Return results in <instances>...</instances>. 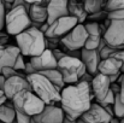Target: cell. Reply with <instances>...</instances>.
Instances as JSON below:
<instances>
[{
  "mask_svg": "<svg viewBox=\"0 0 124 123\" xmlns=\"http://www.w3.org/2000/svg\"><path fill=\"white\" fill-rule=\"evenodd\" d=\"M94 95L90 82L78 81L75 84H68L60 90L59 106L64 115L71 120H78L93 103Z\"/></svg>",
  "mask_w": 124,
  "mask_h": 123,
  "instance_id": "obj_1",
  "label": "cell"
},
{
  "mask_svg": "<svg viewBox=\"0 0 124 123\" xmlns=\"http://www.w3.org/2000/svg\"><path fill=\"white\" fill-rule=\"evenodd\" d=\"M45 35L38 28L29 27L24 32L16 35L17 47L22 56L38 57L46 49Z\"/></svg>",
  "mask_w": 124,
  "mask_h": 123,
  "instance_id": "obj_2",
  "label": "cell"
},
{
  "mask_svg": "<svg viewBox=\"0 0 124 123\" xmlns=\"http://www.w3.org/2000/svg\"><path fill=\"white\" fill-rule=\"evenodd\" d=\"M27 80L31 87V92L36 94L45 105H57L60 101V90L52 84L41 74L35 73L27 76Z\"/></svg>",
  "mask_w": 124,
  "mask_h": 123,
  "instance_id": "obj_3",
  "label": "cell"
},
{
  "mask_svg": "<svg viewBox=\"0 0 124 123\" xmlns=\"http://www.w3.org/2000/svg\"><path fill=\"white\" fill-rule=\"evenodd\" d=\"M11 103L13 105L15 111L30 116V117L40 114L45 107L43 101L31 90L18 92L17 94L13 95V98L11 99Z\"/></svg>",
  "mask_w": 124,
  "mask_h": 123,
  "instance_id": "obj_4",
  "label": "cell"
},
{
  "mask_svg": "<svg viewBox=\"0 0 124 123\" xmlns=\"http://www.w3.org/2000/svg\"><path fill=\"white\" fill-rule=\"evenodd\" d=\"M31 25V21L28 15V10L24 6L12 7L5 15L4 28L8 35H18Z\"/></svg>",
  "mask_w": 124,
  "mask_h": 123,
  "instance_id": "obj_5",
  "label": "cell"
},
{
  "mask_svg": "<svg viewBox=\"0 0 124 123\" xmlns=\"http://www.w3.org/2000/svg\"><path fill=\"white\" fill-rule=\"evenodd\" d=\"M57 69L62 74L63 81L65 84L77 83L80 77L87 71L81 59L74 58L66 54L57 62Z\"/></svg>",
  "mask_w": 124,
  "mask_h": 123,
  "instance_id": "obj_6",
  "label": "cell"
},
{
  "mask_svg": "<svg viewBox=\"0 0 124 123\" xmlns=\"http://www.w3.org/2000/svg\"><path fill=\"white\" fill-rule=\"evenodd\" d=\"M102 39L113 49H124V19H110Z\"/></svg>",
  "mask_w": 124,
  "mask_h": 123,
  "instance_id": "obj_7",
  "label": "cell"
},
{
  "mask_svg": "<svg viewBox=\"0 0 124 123\" xmlns=\"http://www.w3.org/2000/svg\"><path fill=\"white\" fill-rule=\"evenodd\" d=\"M76 24H78L77 19L71 16L60 17L55 21H53L51 24H48L47 30L45 32L46 39H62L64 35H66Z\"/></svg>",
  "mask_w": 124,
  "mask_h": 123,
  "instance_id": "obj_8",
  "label": "cell"
},
{
  "mask_svg": "<svg viewBox=\"0 0 124 123\" xmlns=\"http://www.w3.org/2000/svg\"><path fill=\"white\" fill-rule=\"evenodd\" d=\"M87 30L83 24H76L66 35H64L60 39V43L64 46L66 51H78L84 47V43L87 41Z\"/></svg>",
  "mask_w": 124,
  "mask_h": 123,
  "instance_id": "obj_9",
  "label": "cell"
},
{
  "mask_svg": "<svg viewBox=\"0 0 124 123\" xmlns=\"http://www.w3.org/2000/svg\"><path fill=\"white\" fill-rule=\"evenodd\" d=\"M64 111L58 105H45L40 114L33 116L30 123H63Z\"/></svg>",
  "mask_w": 124,
  "mask_h": 123,
  "instance_id": "obj_10",
  "label": "cell"
},
{
  "mask_svg": "<svg viewBox=\"0 0 124 123\" xmlns=\"http://www.w3.org/2000/svg\"><path fill=\"white\" fill-rule=\"evenodd\" d=\"M21 90H31V87L27 80V76L23 74H19L17 76L10 77L5 81L4 86V95L6 97L7 100H11L15 94H17Z\"/></svg>",
  "mask_w": 124,
  "mask_h": 123,
  "instance_id": "obj_11",
  "label": "cell"
},
{
  "mask_svg": "<svg viewBox=\"0 0 124 123\" xmlns=\"http://www.w3.org/2000/svg\"><path fill=\"white\" fill-rule=\"evenodd\" d=\"M80 120L84 123H110L112 117L107 114L104 106L98 103H92L89 109L81 115Z\"/></svg>",
  "mask_w": 124,
  "mask_h": 123,
  "instance_id": "obj_12",
  "label": "cell"
},
{
  "mask_svg": "<svg viewBox=\"0 0 124 123\" xmlns=\"http://www.w3.org/2000/svg\"><path fill=\"white\" fill-rule=\"evenodd\" d=\"M84 28L87 30V41L84 43V48L87 49H96L100 40L102 39V35L106 30L104 25H100L98 22H89L84 24Z\"/></svg>",
  "mask_w": 124,
  "mask_h": 123,
  "instance_id": "obj_13",
  "label": "cell"
},
{
  "mask_svg": "<svg viewBox=\"0 0 124 123\" xmlns=\"http://www.w3.org/2000/svg\"><path fill=\"white\" fill-rule=\"evenodd\" d=\"M90 86H92V92H93L94 99L96 100L98 104H100L105 99L107 93L110 92L111 82L107 76L96 74L95 76H93V79L90 81Z\"/></svg>",
  "mask_w": 124,
  "mask_h": 123,
  "instance_id": "obj_14",
  "label": "cell"
},
{
  "mask_svg": "<svg viewBox=\"0 0 124 123\" xmlns=\"http://www.w3.org/2000/svg\"><path fill=\"white\" fill-rule=\"evenodd\" d=\"M29 62L34 66L36 73H41L49 69H57V59L54 58L49 48H46L38 57H31Z\"/></svg>",
  "mask_w": 124,
  "mask_h": 123,
  "instance_id": "obj_15",
  "label": "cell"
},
{
  "mask_svg": "<svg viewBox=\"0 0 124 123\" xmlns=\"http://www.w3.org/2000/svg\"><path fill=\"white\" fill-rule=\"evenodd\" d=\"M68 1L69 0H49L48 4L46 5V10H47V22L46 23L51 24L53 21L60 17L69 16Z\"/></svg>",
  "mask_w": 124,
  "mask_h": 123,
  "instance_id": "obj_16",
  "label": "cell"
},
{
  "mask_svg": "<svg viewBox=\"0 0 124 123\" xmlns=\"http://www.w3.org/2000/svg\"><path fill=\"white\" fill-rule=\"evenodd\" d=\"M81 60L85 66L87 73H89L93 76L98 74V65L101 58L96 49H87L84 47L81 48Z\"/></svg>",
  "mask_w": 124,
  "mask_h": 123,
  "instance_id": "obj_17",
  "label": "cell"
},
{
  "mask_svg": "<svg viewBox=\"0 0 124 123\" xmlns=\"http://www.w3.org/2000/svg\"><path fill=\"white\" fill-rule=\"evenodd\" d=\"M122 60L116 57H108L106 59H101L98 65V74L105 75L107 77H112L115 75L121 74Z\"/></svg>",
  "mask_w": 124,
  "mask_h": 123,
  "instance_id": "obj_18",
  "label": "cell"
},
{
  "mask_svg": "<svg viewBox=\"0 0 124 123\" xmlns=\"http://www.w3.org/2000/svg\"><path fill=\"white\" fill-rule=\"evenodd\" d=\"M19 54H21V52L17 46L7 45V46H4L2 48H0V70L6 66L13 68L16 59Z\"/></svg>",
  "mask_w": 124,
  "mask_h": 123,
  "instance_id": "obj_19",
  "label": "cell"
},
{
  "mask_svg": "<svg viewBox=\"0 0 124 123\" xmlns=\"http://www.w3.org/2000/svg\"><path fill=\"white\" fill-rule=\"evenodd\" d=\"M29 18L33 23H46L47 22V10L45 4H34L29 6L28 10Z\"/></svg>",
  "mask_w": 124,
  "mask_h": 123,
  "instance_id": "obj_20",
  "label": "cell"
},
{
  "mask_svg": "<svg viewBox=\"0 0 124 123\" xmlns=\"http://www.w3.org/2000/svg\"><path fill=\"white\" fill-rule=\"evenodd\" d=\"M68 11H69V16L76 18L80 24H82L88 17V13L85 12L83 4L78 2L77 0H69L68 1Z\"/></svg>",
  "mask_w": 124,
  "mask_h": 123,
  "instance_id": "obj_21",
  "label": "cell"
},
{
  "mask_svg": "<svg viewBox=\"0 0 124 123\" xmlns=\"http://www.w3.org/2000/svg\"><path fill=\"white\" fill-rule=\"evenodd\" d=\"M39 74H41L43 77H46V79L51 82L52 84H54L59 90H62V89L66 86V84L64 83V81H63L62 74L59 73V70H58V69H49V70H45V71H41V73H39Z\"/></svg>",
  "mask_w": 124,
  "mask_h": 123,
  "instance_id": "obj_22",
  "label": "cell"
},
{
  "mask_svg": "<svg viewBox=\"0 0 124 123\" xmlns=\"http://www.w3.org/2000/svg\"><path fill=\"white\" fill-rule=\"evenodd\" d=\"M16 120V111L11 100H6L2 105H0V121L1 122H13Z\"/></svg>",
  "mask_w": 124,
  "mask_h": 123,
  "instance_id": "obj_23",
  "label": "cell"
},
{
  "mask_svg": "<svg viewBox=\"0 0 124 123\" xmlns=\"http://www.w3.org/2000/svg\"><path fill=\"white\" fill-rule=\"evenodd\" d=\"M83 7L88 15L96 13L101 10H104L105 0H83Z\"/></svg>",
  "mask_w": 124,
  "mask_h": 123,
  "instance_id": "obj_24",
  "label": "cell"
},
{
  "mask_svg": "<svg viewBox=\"0 0 124 123\" xmlns=\"http://www.w3.org/2000/svg\"><path fill=\"white\" fill-rule=\"evenodd\" d=\"M96 51H98V53H99V56H100L101 59H106V58H108V57H112V54H113L117 49H113V48H111L110 46H107L105 40L101 39L99 46H98V48H96Z\"/></svg>",
  "mask_w": 124,
  "mask_h": 123,
  "instance_id": "obj_25",
  "label": "cell"
},
{
  "mask_svg": "<svg viewBox=\"0 0 124 123\" xmlns=\"http://www.w3.org/2000/svg\"><path fill=\"white\" fill-rule=\"evenodd\" d=\"M124 8V0H107L104 4V10L106 12L119 11Z\"/></svg>",
  "mask_w": 124,
  "mask_h": 123,
  "instance_id": "obj_26",
  "label": "cell"
},
{
  "mask_svg": "<svg viewBox=\"0 0 124 123\" xmlns=\"http://www.w3.org/2000/svg\"><path fill=\"white\" fill-rule=\"evenodd\" d=\"M113 114L116 116V118L121 120L124 117V103L121 100L119 95L116 94L115 95V101H113Z\"/></svg>",
  "mask_w": 124,
  "mask_h": 123,
  "instance_id": "obj_27",
  "label": "cell"
},
{
  "mask_svg": "<svg viewBox=\"0 0 124 123\" xmlns=\"http://www.w3.org/2000/svg\"><path fill=\"white\" fill-rule=\"evenodd\" d=\"M0 74L7 80V79H10V77H13V76H17V75H19L21 73L19 71H17V70H15L13 68H10V66H6V68H2L1 70H0Z\"/></svg>",
  "mask_w": 124,
  "mask_h": 123,
  "instance_id": "obj_28",
  "label": "cell"
},
{
  "mask_svg": "<svg viewBox=\"0 0 124 123\" xmlns=\"http://www.w3.org/2000/svg\"><path fill=\"white\" fill-rule=\"evenodd\" d=\"M25 68V60H24V56L19 54L16 59V63L13 65V69L17 70V71H21V70H24Z\"/></svg>",
  "mask_w": 124,
  "mask_h": 123,
  "instance_id": "obj_29",
  "label": "cell"
},
{
  "mask_svg": "<svg viewBox=\"0 0 124 123\" xmlns=\"http://www.w3.org/2000/svg\"><path fill=\"white\" fill-rule=\"evenodd\" d=\"M115 95H116V94H115V93H113V92L110 89V92L107 93V95L105 97V99H104V100L100 103V105H101V106L112 105V104H113V101H115Z\"/></svg>",
  "mask_w": 124,
  "mask_h": 123,
  "instance_id": "obj_30",
  "label": "cell"
},
{
  "mask_svg": "<svg viewBox=\"0 0 124 123\" xmlns=\"http://www.w3.org/2000/svg\"><path fill=\"white\" fill-rule=\"evenodd\" d=\"M105 17L107 18V12H106L105 10H101V11H99V12H96V13L88 15L87 18H90V19H93V22H96V21L102 19V18H105Z\"/></svg>",
  "mask_w": 124,
  "mask_h": 123,
  "instance_id": "obj_31",
  "label": "cell"
},
{
  "mask_svg": "<svg viewBox=\"0 0 124 123\" xmlns=\"http://www.w3.org/2000/svg\"><path fill=\"white\" fill-rule=\"evenodd\" d=\"M107 18L108 19H124V8L119 11L107 12Z\"/></svg>",
  "mask_w": 124,
  "mask_h": 123,
  "instance_id": "obj_32",
  "label": "cell"
},
{
  "mask_svg": "<svg viewBox=\"0 0 124 123\" xmlns=\"http://www.w3.org/2000/svg\"><path fill=\"white\" fill-rule=\"evenodd\" d=\"M117 83H118L119 87H121L118 95H119L121 100L124 103V74H121V75H119V77H118V80H117Z\"/></svg>",
  "mask_w": 124,
  "mask_h": 123,
  "instance_id": "obj_33",
  "label": "cell"
},
{
  "mask_svg": "<svg viewBox=\"0 0 124 123\" xmlns=\"http://www.w3.org/2000/svg\"><path fill=\"white\" fill-rule=\"evenodd\" d=\"M5 15H6V10H5V6H4V1L0 0V30L4 29Z\"/></svg>",
  "mask_w": 124,
  "mask_h": 123,
  "instance_id": "obj_34",
  "label": "cell"
},
{
  "mask_svg": "<svg viewBox=\"0 0 124 123\" xmlns=\"http://www.w3.org/2000/svg\"><path fill=\"white\" fill-rule=\"evenodd\" d=\"M30 116H27V115H23V114H19L16 111V122L17 123H30Z\"/></svg>",
  "mask_w": 124,
  "mask_h": 123,
  "instance_id": "obj_35",
  "label": "cell"
},
{
  "mask_svg": "<svg viewBox=\"0 0 124 123\" xmlns=\"http://www.w3.org/2000/svg\"><path fill=\"white\" fill-rule=\"evenodd\" d=\"M112 57H116V58H118V59H121L122 60V68H121V73L124 74V49H117L113 54H112Z\"/></svg>",
  "mask_w": 124,
  "mask_h": 123,
  "instance_id": "obj_36",
  "label": "cell"
},
{
  "mask_svg": "<svg viewBox=\"0 0 124 123\" xmlns=\"http://www.w3.org/2000/svg\"><path fill=\"white\" fill-rule=\"evenodd\" d=\"M51 51H52L54 58L57 59V62H58L59 59H62V58L65 56V52H64V51H60V49H58V48H52Z\"/></svg>",
  "mask_w": 124,
  "mask_h": 123,
  "instance_id": "obj_37",
  "label": "cell"
},
{
  "mask_svg": "<svg viewBox=\"0 0 124 123\" xmlns=\"http://www.w3.org/2000/svg\"><path fill=\"white\" fill-rule=\"evenodd\" d=\"M24 73H25V76H28V75H31V74H35V73H36V71H35V69H34V66L30 64V62L25 63Z\"/></svg>",
  "mask_w": 124,
  "mask_h": 123,
  "instance_id": "obj_38",
  "label": "cell"
},
{
  "mask_svg": "<svg viewBox=\"0 0 124 123\" xmlns=\"http://www.w3.org/2000/svg\"><path fill=\"white\" fill-rule=\"evenodd\" d=\"M8 41V36L6 33H4L2 30H0V45L1 46H5V43Z\"/></svg>",
  "mask_w": 124,
  "mask_h": 123,
  "instance_id": "obj_39",
  "label": "cell"
},
{
  "mask_svg": "<svg viewBox=\"0 0 124 123\" xmlns=\"http://www.w3.org/2000/svg\"><path fill=\"white\" fill-rule=\"evenodd\" d=\"M28 5H34V4H45L46 0H24Z\"/></svg>",
  "mask_w": 124,
  "mask_h": 123,
  "instance_id": "obj_40",
  "label": "cell"
},
{
  "mask_svg": "<svg viewBox=\"0 0 124 123\" xmlns=\"http://www.w3.org/2000/svg\"><path fill=\"white\" fill-rule=\"evenodd\" d=\"M63 123H77V120H71L66 116H64V120H63Z\"/></svg>",
  "mask_w": 124,
  "mask_h": 123,
  "instance_id": "obj_41",
  "label": "cell"
},
{
  "mask_svg": "<svg viewBox=\"0 0 124 123\" xmlns=\"http://www.w3.org/2000/svg\"><path fill=\"white\" fill-rule=\"evenodd\" d=\"M5 81H6V79H5V77H4V76H2V75L0 74V89H1V90L4 89V86H5Z\"/></svg>",
  "mask_w": 124,
  "mask_h": 123,
  "instance_id": "obj_42",
  "label": "cell"
},
{
  "mask_svg": "<svg viewBox=\"0 0 124 123\" xmlns=\"http://www.w3.org/2000/svg\"><path fill=\"white\" fill-rule=\"evenodd\" d=\"M110 123H121V122H119V120H118V118H116V117H112V120L110 121Z\"/></svg>",
  "mask_w": 124,
  "mask_h": 123,
  "instance_id": "obj_43",
  "label": "cell"
},
{
  "mask_svg": "<svg viewBox=\"0 0 124 123\" xmlns=\"http://www.w3.org/2000/svg\"><path fill=\"white\" fill-rule=\"evenodd\" d=\"M6 100H7V99H6V97H5V95H4V97H1V98H0V105H2Z\"/></svg>",
  "mask_w": 124,
  "mask_h": 123,
  "instance_id": "obj_44",
  "label": "cell"
},
{
  "mask_svg": "<svg viewBox=\"0 0 124 123\" xmlns=\"http://www.w3.org/2000/svg\"><path fill=\"white\" fill-rule=\"evenodd\" d=\"M4 2H10V4H12L13 2V0H2Z\"/></svg>",
  "mask_w": 124,
  "mask_h": 123,
  "instance_id": "obj_45",
  "label": "cell"
},
{
  "mask_svg": "<svg viewBox=\"0 0 124 123\" xmlns=\"http://www.w3.org/2000/svg\"><path fill=\"white\" fill-rule=\"evenodd\" d=\"M1 97H4V92L0 89V98H1Z\"/></svg>",
  "mask_w": 124,
  "mask_h": 123,
  "instance_id": "obj_46",
  "label": "cell"
},
{
  "mask_svg": "<svg viewBox=\"0 0 124 123\" xmlns=\"http://www.w3.org/2000/svg\"><path fill=\"white\" fill-rule=\"evenodd\" d=\"M0 123H17V122H16V120H15L13 122H1V121H0Z\"/></svg>",
  "mask_w": 124,
  "mask_h": 123,
  "instance_id": "obj_47",
  "label": "cell"
},
{
  "mask_svg": "<svg viewBox=\"0 0 124 123\" xmlns=\"http://www.w3.org/2000/svg\"><path fill=\"white\" fill-rule=\"evenodd\" d=\"M119 122H121V123H124V117H123V118H121V120H119Z\"/></svg>",
  "mask_w": 124,
  "mask_h": 123,
  "instance_id": "obj_48",
  "label": "cell"
},
{
  "mask_svg": "<svg viewBox=\"0 0 124 123\" xmlns=\"http://www.w3.org/2000/svg\"><path fill=\"white\" fill-rule=\"evenodd\" d=\"M77 123H84V122H82V121H81V120L78 118V120H77Z\"/></svg>",
  "mask_w": 124,
  "mask_h": 123,
  "instance_id": "obj_49",
  "label": "cell"
}]
</instances>
